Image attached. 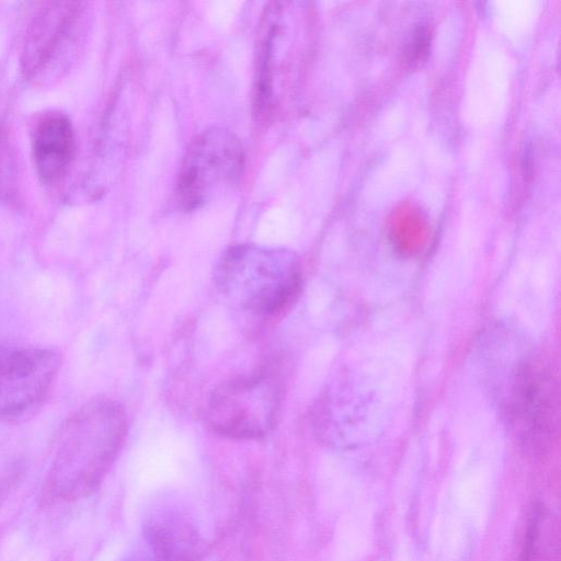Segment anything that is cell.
<instances>
[{"label": "cell", "mask_w": 561, "mask_h": 561, "mask_svg": "<svg viewBox=\"0 0 561 561\" xmlns=\"http://www.w3.org/2000/svg\"><path fill=\"white\" fill-rule=\"evenodd\" d=\"M520 561H559L554 524L542 510L535 513L528 527Z\"/></svg>", "instance_id": "9"}, {"label": "cell", "mask_w": 561, "mask_h": 561, "mask_svg": "<svg viewBox=\"0 0 561 561\" xmlns=\"http://www.w3.org/2000/svg\"><path fill=\"white\" fill-rule=\"evenodd\" d=\"M60 368L51 348L0 345V417L23 414L46 398Z\"/></svg>", "instance_id": "6"}, {"label": "cell", "mask_w": 561, "mask_h": 561, "mask_svg": "<svg viewBox=\"0 0 561 561\" xmlns=\"http://www.w3.org/2000/svg\"><path fill=\"white\" fill-rule=\"evenodd\" d=\"M244 167L239 138L230 130L211 127L198 134L183 157L175 196L179 206L193 211L236 185Z\"/></svg>", "instance_id": "3"}, {"label": "cell", "mask_w": 561, "mask_h": 561, "mask_svg": "<svg viewBox=\"0 0 561 561\" xmlns=\"http://www.w3.org/2000/svg\"><path fill=\"white\" fill-rule=\"evenodd\" d=\"M280 403V385L268 371L222 382L207 405L210 427L220 435L252 439L265 436L274 426Z\"/></svg>", "instance_id": "4"}, {"label": "cell", "mask_w": 561, "mask_h": 561, "mask_svg": "<svg viewBox=\"0 0 561 561\" xmlns=\"http://www.w3.org/2000/svg\"><path fill=\"white\" fill-rule=\"evenodd\" d=\"M127 430L124 408L108 398L80 407L62 427L53 468L56 486H82L114 457Z\"/></svg>", "instance_id": "2"}, {"label": "cell", "mask_w": 561, "mask_h": 561, "mask_svg": "<svg viewBox=\"0 0 561 561\" xmlns=\"http://www.w3.org/2000/svg\"><path fill=\"white\" fill-rule=\"evenodd\" d=\"M218 290L234 306L257 316H275L296 298L301 265L290 250L261 244L227 249L214 272Z\"/></svg>", "instance_id": "1"}, {"label": "cell", "mask_w": 561, "mask_h": 561, "mask_svg": "<svg viewBox=\"0 0 561 561\" xmlns=\"http://www.w3.org/2000/svg\"><path fill=\"white\" fill-rule=\"evenodd\" d=\"M79 2H43L26 30L23 71L34 82L57 79L75 58L82 33Z\"/></svg>", "instance_id": "5"}, {"label": "cell", "mask_w": 561, "mask_h": 561, "mask_svg": "<svg viewBox=\"0 0 561 561\" xmlns=\"http://www.w3.org/2000/svg\"><path fill=\"white\" fill-rule=\"evenodd\" d=\"M31 144L38 179L48 185L58 183L67 174L75 152V131L69 117L58 111L38 116Z\"/></svg>", "instance_id": "8"}, {"label": "cell", "mask_w": 561, "mask_h": 561, "mask_svg": "<svg viewBox=\"0 0 561 561\" xmlns=\"http://www.w3.org/2000/svg\"><path fill=\"white\" fill-rule=\"evenodd\" d=\"M510 415L523 442L536 449L552 439L558 423V391L551 373L540 363H526L514 377Z\"/></svg>", "instance_id": "7"}]
</instances>
